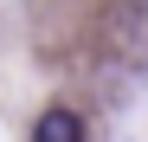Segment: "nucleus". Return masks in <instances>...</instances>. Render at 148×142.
<instances>
[{"mask_svg": "<svg viewBox=\"0 0 148 142\" xmlns=\"http://www.w3.org/2000/svg\"><path fill=\"white\" fill-rule=\"evenodd\" d=\"M32 142H84V116L64 110V103H52V110L32 123Z\"/></svg>", "mask_w": 148, "mask_h": 142, "instance_id": "1", "label": "nucleus"}, {"mask_svg": "<svg viewBox=\"0 0 148 142\" xmlns=\"http://www.w3.org/2000/svg\"><path fill=\"white\" fill-rule=\"evenodd\" d=\"M122 7H129V13H148V0H122Z\"/></svg>", "mask_w": 148, "mask_h": 142, "instance_id": "2", "label": "nucleus"}]
</instances>
